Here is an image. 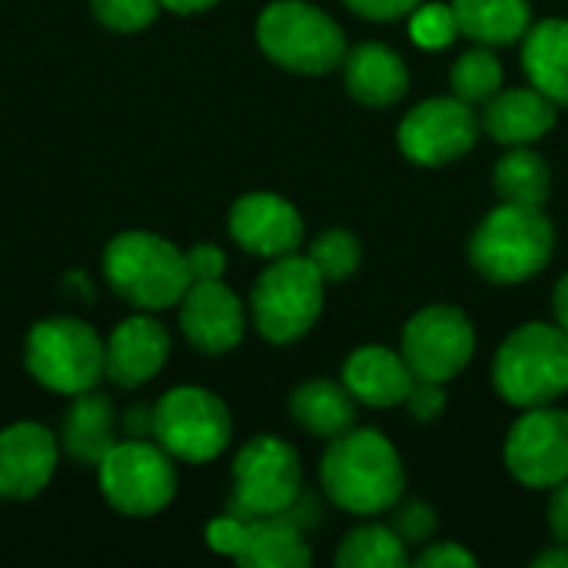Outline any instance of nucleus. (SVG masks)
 Returning a JSON list of instances; mask_svg holds the SVG:
<instances>
[{
    "mask_svg": "<svg viewBox=\"0 0 568 568\" xmlns=\"http://www.w3.org/2000/svg\"><path fill=\"white\" fill-rule=\"evenodd\" d=\"M326 496L353 516H379L406 493V466L396 446L376 429H349L329 439L320 463Z\"/></svg>",
    "mask_w": 568,
    "mask_h": 568,
    "instance_id": "f257e3e1",
    "label": "nucleus"
},
{
    "mask_svg": "<svg viewBox=\"0 0 568 568\" xmlns=\"http://www.w3.org/2000/svg\"><path fill=\"white\" fill-rule=\"evenodd\" d=\"M556 253V230L542 206L499 203L483 216L469 240V260L489 283H526L539 276Z\"/></svg>",
    "mask_w": 568,
    "mask_h": 568,
    "instance_id": "f03ea898",
    "label": "nucleus"
},
{
    "mask_svg": "<svg viewBox=\"0 0 568 568\" xmlns=\"http://www.w3.org/2000/svg\"><path fill=\"white\" fill-rule=\"evenodd\" d=\"M103 276L116 296L146 313L176 306L193 286L186 253L146 230H126L106 243Z\"/></svg>",
    "mask_w": 568,
    "mask_h": 568,
    "instance_id": "7ed1b4c3",
    "label": "nucleus"
},
{
    "mask_svg": "<svg viewBox=\"0 0 568 568\" xmlns=\"http://www.w3.org/2000/svg\"><path fill=\"white\" fill-rule=\"evenodd\" d=\"M496 393L516 409L552 406L568 393V333L556 323L519 326L496 353Z\"/></svg>",
    "mask_w": 568,
    "mask_h": 568,
    "instance_id": "20e7f679",
    "label": "nucleus"
},
{
    "mask_svg": "<svg viewBox=\"0 0 568 568\" xmlns=\"http://www.w3.org/2000/svg\"><path fill=\"white\" fill-rule=\"evenodd\" d=\"M256 43L273 63L306 77L343 67L349 50L343 27L306 0H273L263 7L256 20Z\"/></svg>",
    "mask_w": 568,
    "mask_h": 568,
    "instance_id": "39448f33",
    "label": "nucleus"
},
{
    "mask_svg": "<svg viewBox=\"0 0 568 568\" xmlns=\"http://www.w3.org/2000/svg\"><path fill=\"white\" fill-rule=\"evenodd\" d=\"M23 363L43 389L80 396L106 376V343L80 320L50 316L30 329Z\"/></svg>",
    "mask_w": 568,
    "mask_h": 568,
    "instance_id": "423d86ee",
    "label": "nucleus"
},
{
    "mask_svg": "<svg viewBox=\"0 0 568 568\" xmlns=\"http://www.w3.org/2000/svg\"><path fill=\"white\" fill-rule=\"evenodd\" d=\"M323 296H326V280L310 256L300 253L280 256L253 286L250 296L253 323L260 336L276 346L296 343L316 326L323 313Z\"/></svg>",
    "mask_w": 568,
    "mask_h": 568,
    "instance_id": "0eeeda50",
    "label": "nucleus"
},
{
    "mask_svg": "<svg viewBox=\"0 0 568 568\" xmlns=\"http://www.w3.org/2000/svg\"><path fill=\"white\" fill-rule=\"evenodd\" d=\"M303 499V466L290 443L253 436L233 463L230 513L240 519L293 516Z\"/></svg>",
    "mask_w": 568,
    "mask_h": 568,
    "instance_id": "6e6552de",
    "label": "nucleus"
},
{
    "mask_svg": "<svg viewBox=\"0 0 568 568\" xmlns=\"http://www.w3.org/2000/svg\"><path fill=\"white\" fill-rule=\"evenodd\" d=\"M150 429L156 443L183 463H213L233 439V416L226 403L203 386H176L160 396Z\"/></svg>",
    "mask_w": 568,
    "mask_h": 568,
    "instance_id": "1a4fd4ad",
    "label": "nucleus"
},
{
    "mask_svg": "<svg viewBox=\"0 0 568 568\" xmlns=\"http://www.w3.org/2000/svg\"><path fill=\"white\" fill-rule=\"evenodd\" d=\"M170 459L173 456L163 446L143 439L116 443L97 466L106 503L116 513L140 519L163 513L176 496V469Z\"/></svg>",
    "mask_w": 568,
    "mask_h": 568,
    "instance_id": "9d476101",
    "label": "nucleus"
},
{
    "mask_svg": "<svg viewBox=\"0 0 568 568\" xmlns=\"http://www.w3.org/2000/svg\"><path fill=\"white\" fill-rule=\"evenodd\" d=\"M399 353L416 379L449 383L473 363L476 329L463 310L449 303H433L403 326Z\"/></svg>",
    "mask_w": 568,
    "mask_h": 568,
    "instance_id": "9b49d317",
    "label": "nucleus"
},
{
    "mask_svg": "<svg viewBox=\"0 0 568 568\" xmlns=\"http://www.w3.org/2000/svg\"><path fill=\"white\" fill-rule=\"evenodd\" d=\"M483 120L473 113V103L459 97H433L413 106L399 123V150L419 166H446L466 156L479 140Z\"/></svg>",
    "mask_w": 568,
    "mask_h": 568,
    "instance_id": "f8f14e48",
    "label": "nucleus"
},
{
    "mask_svg": "<svg viewBox=\"0 0 568 568\" xmlns=\"http://www.w3.org/2000/svg\"><path fill=\"white\" fill-rule=\"evenodd\" d=\"M506 469L529 489H556L568 479V413L526 409L506 436Z\"/></svg>",
    "mask_w": 568,
    "mask_h": 568,
    "instance_id": "ddd939ff",
    "label": "nucleus"
},
{
    "mask_svg": "<svg viewBox=\"0 0 568 568\" xmlns=\"http://www.w3.org/2000/svg\"><path fill=\"white\" fill-rule=\"evenodd\" d=\"M303 233L300 210L276 193L256 190L230 206V236L253 256H290L303 246Z\"/></svg>",
    "mask_w": 568,
    "mask_h": 568,
    "instance_id": "4468645a",
    "label": "nucleus"
},
{
    "mask_svg": "<svg viewBox=\"0 0 568 568\" xmlns=\"http://www.w3.org/2000/svg\"><path fill=\"white\" fill-rule=\"evenodd\" d=\"M180 329L206 356H223L243 343L246 310L240 296L220 280H203L186 290L180 300Z\"/></svg>",
    "mask_w": 568,
    "mask_h": 568,
    "instance_id": "2eb2a0df",
    "label": "nucleus"
},
{
    "mask_svg": "<svg viewBox=\"0 0 568 568\" xmlns=\"http://www.w3.org/2000/svg\"><path fill=\"white\" fill-rule=\"evenodd\" d=\"M60 446L57 436L40 423H13L0 433V496L33 499L57 473Z\"/></svg>",
    "mask_w": 568,
    "mask_h": 568,
    "instance_id": "dca6fc26",
    "label": "nucleus"
},
{
    "mask_svg": "<svg viewBox=\"0 0 568 568\" xmlns=\"http://www.w3.org/2000/svg\"><path fill=\"white\" fill-rule=\"evenodd\" d=\"M170 356V333L153 316L123 320L106 339V379L133 389L150 383Z\"/></svg>",
    "mask_w": 568,
    "mask_h": 568,
    "instance_id": "f3484780",
    "label": "nucleus"
},
{
    "mask_svg": "<svg viewBox=\"0 0 568 568\" xmlns=\"http://www.w3.org/2000/svg\"><path fill=\"white\" fill-rule=\"evenodd\" d=\"M416 376L403 353H393L386 346H359L343 363V386L353 393L356 403L373 409L403 406Z\"/></svg>",
    "mask_w": 568,
    "mask_h": 568,
    "instance_id": "a211bd4d",
    "label": "nucleus"
},
{
    "mask_svg": "<svg viewBox=\"0 0 568 568\" xmlns=\"http://www.w3.org/2000/svg\"><path fill=\"white\" fill-rule=\"evenodd\" d=\"M559 103L549 100L542 90L536 87H513V90H499L483 113V130L503 143V146H529L536 140H542L556 120H559Z\"/></svg>",
    "mask_w": 568,
    "mask_h": 568,
    "instance_id": "6ab92c4d",
    "label": "nucleus"
},
{
    "mask_svg": "<svg viewBox=\"0 0 568 568\" xmlns=\"http://www.w3.org/2000/svg\"><path fill=\"white\" fill-rule=\"evenodd\" d=\"M343 73L349 97L366 106H393L409 90V70L403 57L383 43H359L356 50H346Z\"/></svg>",
    "mask_w": 568,
    "mask_h": 568,
    "instance_id": "aec40b11",
    "label": "nucleus"
},
{
    "mask_svg": "<svg viewBox=\"0 0 568 568\" xmlns=\"http://www.w3.org/2000/svg\"><path fill=\"white\" fill-rule=\"evenodd\" d=\"M60 443L67 449V456H73L83 466H100L103 456L116 446V419H113V403L100 393H80L73 396L67 416H63V429H60Z\"/></svg>",
    "mask_w": 568,
    "mask_h": 568,
    "instance_id": "412c9836",
    "label": "nucleus"
},
{
    "mask_svg": "<svg viewBox=\"0 0 568 568\" xmlns=\"http://www.w3.org/2000/svg\"><path fill=\"white\" fill-rule=\"evenodd\" d=\"M236 562L243 568H306L313 562V552L293 516H263L246 519Z\"/></svg>",
    "mask_w": 568,
    "mask_h": 568,
    "instance_id": "4be33fe9",
    "label": "nucleus"
},
{
    "mask_svg": "<svg viewBox=\"0 0 568 568\" xmlns=\"http://www.w3.org/2000/svg\"><path fill=\"white\" fill-rule=\"evenodd\" d=\"M290 416L316 439H336L356 426V399L346 386L310 379L290 396Z\"/></svg>",
    "mask_w": 568,
    "mask_h": 568,
    "instance_id": "5701e85b",
    "label": "nucleus"
},
{
    "mask_svg": "<svg viewBox=\"0 0 568 568\" xmlns=\"http://www.w3.org/2000/svg\"><path fill=\"white\" fill-rule=\"evenodd\" d=\"M523 67L536 90L556 103H568V20L549 17L526 30Z\"/></svg>",
    "mask_w": 568,
    "mask_h": 568,
    "instance_id": "b1692460",
    "label": "nucleus"
},
{
    "mask_svg": "<svg viewBox=\"0 0 568 568\" xmlns=\"http://www.w3.org/2000/svg\"><path fill=\"white\" fill-rule=\"evenodd\" d=\"M449 7L456 13L459 33L483 47L516 43L532 27L529 0H453Z\"/></svg>",
    "mask_w": 568,
    "mask_h": 568,
    "instance_id": "393cba45",
    "label": "nucleus"
},
{
    "mask_svg": "<svg viewBox=\"0 0 568 568\" xmlns=\"http://www.w3.org/2000/svg\"><path fill=\"white\" fill-rule=\"evenodd\" d=\"M493 186L503 203L542 206L552 190V173L549 163L529 146H509V153L496 163Z\"/></svg>",
    "mask_w": 568,
    "mask_h": 568,
    "instance_id": "a878e982",
    "label": "nucleus"
},
{
    "mask_svg": "<svg viewBox=\"0 0 568 568\" xmlns=\"http://www.w3.org/2000/svg\"><path fill=\"white\" fill-rule=\"evenodd\" d=\"M339 568H403L409 566V546L399 539L393 526H359L343 536Z\"/></svg>",
    "mask_w": 568,
    "mask_h": 568,
    "instance_id": "bb28decb",
    "label": "nucleus"
},
{
    "mask_svg": "<svg viewBox=\"0 0 568 568\" xmlns=\"http://www.w3.org/2000/svg\"><path fill=\"white\" fill-rule=\"evenodd\" d=\"M449 83H453V97L466 103H489L503 90V63L489 47L466 50L453 63Z\"/></svg>",
    "mask_w": 568,
    "mask_h": 568,
    "instance_id": "cd10ccee",
    "label": "nucleus"
},
{
    "mask_svg": "<svg viewBox=\"0 0 568 568\" xmlns=\"http://www.w3.org/2000/svg\"><path fill=\"white\" fill-rule=\"evenodd\" d=\"M310 260L313 266L323 273L326 283H343L349 280L356 270H359V260H363V246L353 233L346 230H329L323 233L313 250H310Z\"/></svg>",
    "mask_w": 568,
    "mask_h": 568,
    "instance_id": "c85d7f7f",
    "label": "nucleus"
},
{
    "mask_svg": "<svg viewBox=\"0 0 568 568\" xmlns=\"http://www.w3.org/2000/svg\"><path fill=\"white\" fill-rule=\"evenodd\" d=\"M90 10L97 23H103L113 33H140L156 20L163 3L160 0H90Z\"/></svg>",
    "mask_w": 568,
    "mask_h": 568,
    "instance_id": "c756f323",
    "label": "nucleus"
},
{
    "mask_svg": "<svg viewBox=\"0 0 568 568\" xmlns=\"http://www.w3.org/2000/svg\"><path fill=\"white\" fill-rule=\"evenodd\" d=\"M409 33L423 50H443V47H449L456 40L459 23H456L453 7H446V3H419L409 13Z\"/></svg>",
    "mask_w": 568,
    "mask_h": 568,
    "instance_id": "7c9ffc66",
    "label": "nucleus"
},
{
    "mask_svg": "<svg viewBox=\"0 0 568 568\" xmlns=\"http://www.w3.org/2000/svg\"><path fill=\"white\" fill-rule=\"evenodd\" d=\"M393 529L399 532V539H403L406 546L426 542V539L436 532V513H433L426 503L413 499V503L399 506V513H396V519H393Z\"/></svg>",
    "mask_w": 568,
    "mask_h": 568,
    "instance_id": "2f4dec72",
    "label": "nucleus"
},
{
    "mask_svg": "<svg viewBox=\"0 0 568 568\" xmlns=\"http://www.w3.org/2000/svg\"><path fill=\"white\" fill-rule=\"evenodd\" d=\"M243 536H246V519H240L233 513H226V516H220V519H213L206 526V546L213 552H220V556H233L236 559V552L243 546Z\"/></svg>",
    "mask_w": 568,
    "mask_h": 568,
    "instance_id": "473e14b6",
    "label": "nucleus"
},
{
    "mask_svg": "<svg viewBox=\"0 0 568 568\" xmlns=\"http://www.w3.org/2000/svg\"><path fill=\"white\" fill-rule=\"evenodd\" d=\"M403 406H409V413L416 419H436L446 409V389H443V383L416 379Z\"/></svg>",
    "mask_w": 568,
    "mask_h": 568,
    "instance_id": "72a5a7b5",
    "label": "nucleus"
},
{
    "mask_svg": "<svg viewBox=\"0 0 568 568\" xmlns=\"http://www.w3.org/2000/svg\"><path fill=\"white\" fill-rule=\"evenodd\" d=\"M186 266H190V276L193 283H203V280H220L223 270H226V256L220 246L213 243H196L190 253H186Z\"/></svg>",
    "mask_w": 568,
    "mask_h": 568,
    "instance_id": "f704fd0d",
    "label": "nucleus"
},
{
    "mask_svg": "<svg viewBox=\"0 0 568 568\" xmlns=\"http://www.w3.org/2000/svg\"><path fill=\"white\" fill-rule=\"evenodd\" d=\"M343 3L369 20H399L409 17L423 0H343Z\"/></svg>",
    "mask_w": 568,
    "mask_h": 568,
    "instance_id": "c9c22d12",
    "label": "nucleus"
},
{
    "mask_svg": "<svg viewBox=\"0 0 568 568\" xmlns=\"http://www.w3.org/2000/svg\"><path fill=\"white\" fill-rule=\"evenodd\" d=\"M416 566L423 568H476V556H469L463 546H456V542H439V546H429L419 559H416Z\"/></svg>",
    "mask_w": 568,
    "mask_h": 568,
    "instance_id": "e433bc0d",
    "label": "nucleus"
},
{
    "mask_svg": "<svg viewBox=\"0 0 568 568\" xmlns=\"http://www.w3.org/2000/svg\"><path fill=\"white\" fill-rule=\"evenodd\" d=\"M549 526H552V536L556 542L568 546V479L556 486L552 493V503H549Z\"/></svg>",
    "mask_w": 568,
    "mask_h": 568,
    "instance_id": "4c0bfd02",
    "label": "nucleus"
},
{
    "mask_svg": "<svg viewBox=\"0 0 568 568\" xmlns=\"http://www.w3.org/2000/svg\"><path fill=\"white\" fill-rule=\"evenodd\" d=\"M552 310H556V323L568 333V273L556 283V293H552Z\"/></svg>",
    "mask_w": 568,
    "mask_h": 568,
    "instance_id": "58836bf2",
    "label": "nucleus"
},
{
    "mask_svg": "<svg viewBox=\"0 0 568 568\" xmlns=\"http://www.w3.org/2000/svg\"><path fill=\"white\" fill-rule=\"evenodd\" d=\"M160 3L173 13H200V10H210L216 0H160Z\"/></svg>",
    "mask_w": 568,
    "mask_h": 568,
    "instance_id": "ea45409f",
    "label": "nucleus"
},
{
    "mask_svg": "<svg viewBox=\"0 0 568 568\" xmlns=\"http://www.w3.org/2000/svg\"><path fill=\"white\" fill-rule=\"evenodd\" d=\"M536 568H549V566H559V568H568V546L559 542V549H549V552H542V556H536Z\"/></svg>",
    "mask_w": 568,
    "mask_h": 568,
    "instance_id": "a19ab883",
    "label": "nucleus"
}]
</instances>
